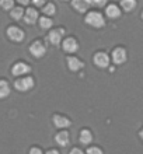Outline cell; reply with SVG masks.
<instances>
[{
	"mask_svg": "<svg viewBox=\"0 0 143 154\" xmlns=\"http://www.w3.org/2000/svg\"><path fill=\"white\" fill-rule=\"evenodd\" d=\"M86 23L90 24L91 27H94V28H101V27H104V24H105V20H104V17H102L100 13L91 11L87 14Z\"/></svg>",
	"mask_w": 143,
	"mask_h": 154,
	"instance_id": "1",
	"label": "cell"
},
{
	"mask_svg": "<svg viewBox=\"0 0 143 154\" xmlns=\"http://www.w3.org/2000/svg\"><path fill=\"white\" fill-rule=\"evenodd\" d=\"M14 85H16V88L18 91H28L30 88L34 87V79L33 77H24V79L17 80Z\"/></svg>",
	"mask_w": 143,
	"mask_h": 154,
	"instance_id": "2",
	"label": "cell"
},
{
	"mask_svg": "<svg viewBox=\"0 0 143 154\" xmlns=\"http://www.w3.org/2000/svg\"><path fill=\"white\" fill-rule=\"evenodd\" d=\"M30 52H31V55L35 57H42L46 52V48L42 42L37 41V42H34V44L30 46Z\"/></svg>",
	"mask_w": 143,
	"mask_h": 154,
	"instance_id": "3",
	"label": "cell"
},
{
	"mask_svg": "<svg viewBox=\"0 0 143 154\" xmlns=\"http://www.w3.org/2000/svg\"><path fill=\"white\" fill-rule=\"evenodd\" d=\"M94 65L101 67V69H105L107 66L110 65V56L104 52H98L94 55Z\"/></svg>",
	"mask_w": 143,
	"mask_h": 154,
	"instance_id": "4",
	"label": "cell"
},
{
	"mask_svg": "<svg viewBox=\"0 0 143 154\" xmlns=\"http://www.w3.org/2000/svg\"><path fill=\"white\" fill-rule=\"evenodd\" d=\"M31 72V67H30L27 63H23V62H18L16 65L13 66L11 69V73L14 76H23V74H27Z\"/></svg>",
	"mask_w": 143,
	"mask_h": 154,
	"instance_id": "5",
	"label": "cell"
},
{
	"mask_svg": "<svg viewBox=\"0 0 143 154\" xmlns=\"http://www.w3.org/2000/svg\"><path fill=\"white\" fill-rule=\"evenodd\" d=\"M7 35L11 41H16V42H20V41L24 39V32L23 29L17 28V27H10L7 29Z\"/></svg>",
	"mask_w": 143,
	"mask_h": 154,
	"instance_id": "6",
	"label": "cell"
},
{
	"mask_svg": "<svg viewBox=\"0 0 143 154\" xmlns=\"http://www.w3.org/2000/svg\"><path fill=\"white\" fill-rule=\"evenodd\" d=\"M112 60H114V63H117V65L123 63V62L126 60V51L123 48H117L114 52H112Z\"/></svg>",
	"mask_w": 143,
	"mask_h": 154,
	"instance_id": "7",
	"label": "cell"
},
{
	"mask_svg": "<svg viewBox=\"0 0 143 154\" xmlns=\"http://www.w3.org/2000/svg\"><path fill=\"white\" fill-rule=\"evenodd\" d=\"M79 49V44L77 41L73 39V38H66L65 42H63V51L69 53H73Z\"/></svg>",
	"mask_w": 143,
	"mask_h": 154,
	"instance_id": "8",
	"label": "cell"
},
{
	"mask_svg": "<svg viewBox=\"0 0 143 154\" xmlns=\"http://www.w3.org/2000/svg\"><path fill=\"white\" fill-rule=\"evenodd\" d=\"M67 66H69V69L72 72H77V70L83 69V62L79 60L77 57L74 56H69L67 57Z\"/></svg>",
	"mask_w": 143,
	"mask_h": 154,
	"instance_id": "9",
	"label": "cell"
},
{
	"mask_svg": "<svg viewBox=\"0 0 143 154\" xmlns=\"http://www.w3.org/2000/svg\"><path fill=\"white\" fill-rule=\"evenodd\" d=\"M62 34H63V29H53V31H51L48 35L49 42L53 45H59L62 39Z\"/></svg>",
	"mask_w": 143,
	"mask_h": 154,
	"instance_id": "10",
	"label": "cell"
},
{
	"mask_svg": "<svg viewBox=\"0 0 143 154\" xmlns=\"http://www.w3.org/2000/svg\"><path fill=\"white\" fill-rule=\"evenodd\" d=\"M37 20H38L37 10H34V8H28V10L24 13V21L27 23V24H34Z\"/></svg>",
	"mask_w": 143,
	"mask_h": 154,
	"instance_id": "11",
	"label": "cell"
},
{
	"mask_svg": "<svg viewBox=\"0 0 143 154\" xmlns=\"http://www.w3.org/2000/svg\"><path fill=\"white\" fill-rule=\"evenodd\" d=\"M72 6H73L77 11L84 13V11H87L90 3H89V0H73V2H72Z\"/></svg>",
	"mask_w": 143,
	"mask_h": 154,
	"instance_id": "12",
	"label": "cell"
},
{
	"mask_svg": "<svg viewBox=\"0 0 143 154\" xmlns=\"http://www.w3.org/2000/svg\"><path fill=\"white\" fill-rule=\"evenodd\" d=\"M53 123L58 126V128H69L70 126V121L65 116H61V115H55L53 116Z\"/></svg>",
	"mask_w": 143,
	"mask_h": 154,
	"instance_id": "13",
	"label": "cell"
},
{
	"mask_svg": "<svg viewBox=\"0 0 143 154\" xmlns=\"http://www.w3.org/2000/svg\"><path fill=\"white\" fill-rule=\"evenodd\" d=\"M56 143L59 146H67L69 144V133L67 132H59L55 137Z\"/></svg>",
	"mask_w": 143,
	"mask_h": 154,
	"instance_id": "14",
	"label": "cell"
},
{
	"mask_svg": "<svg viewBox=\"0 0 143 154\" xmlns=\"http://www.w3.org/2000/svg\"><path fill=\"white\" fill-rule=\"evenodd\" d=\"M105 13H107V16L110 17V18H118V17L121 16L119 8L117 7L115 4H110V6L105 8Z\"/></svg>",
	"mask_w": 143,
	"mask_h": 154,
	"instance_id": "15",
	"label": "cell"
},
{
	"mask_svg": "<svg viewBox=\"0 0 143 154\" xmlns=\"http://www.w3.org/2000/svg\"><path fill=\"white\" fill-rule=\"evenodd\" d=\"M80 142L83 143V144H90L91 142H93V134H91L90 130H82L80 132Z\"/></svg>",
	"mask_w": 143,
	"mask_h": 154,
	"instance_id": "16",
	"label": "cell"
},
{
	"mask_svg": "<svg viewBox=\"0 0 143 154\" xmlns=\"http://www.w3.org/2000/svg\"><path fill=\"white\" fill-rule=\"evenodd\" d=\"M10 94V85L7 81L0 80V98H6Z\"/></svg>",
	"mask_w": 143,
	"mask_h": 154,
	"instance_id": "17",
	"label": "cell"
},
{
	"mask_svg": "<svg viewBox=\"0 0 143 154\" xmlns=\"http://www.w3.org/2000/svg\"><path fill=\"white\" fill-rule=\"evenodd\" d=\"M121 6H122V8L125 11H132L136 7V0H122Z\"/></svg>",
	"mask_w": 143,
	"mask_h": 154,
	"instance_id": "18",
	"label": "cell"
},
{
	"mask_svg": "<svg viewBox=\"0 0 143 154\" xmlns=\"http://www.w3.org/2000/svg\"><path fill=\"white\" fill-rule=\"evenodd\" d=\"M10 16H11V18H14V20H20V18L24 17V10L21 7H13Z\"/></svg>",
	"mask_w": 143,
	"mask_h": 154,
	"instance_id": "19",
	"label": "cell"
},
{
	"mask_svg": "<svg viewBox=\"0 0 143 154\" xmlns=\"http://www.w3.org/2000/svg\"><path fill=\"white\" fill-rule=\"evenodd\" d=\"M52 20L51 18H48V17H42L41 20H39V25H41V28L42 29H48L52 27Z\"/></svg>",
	"mask_w": 143,
	"mask_h": 154,
	"instance_id": "20",
	"label": "cell"
},
{
	"mask_svg": "<svg viewBox=\"0 0 143 154\" xmlns=\"http://www.w3.org/2000/svg\"><path fill=\"white\" fill-rule=\"evenodd\" d=\"M14 6V0H0V7L4 10H11Z\"/></svg>",
	"mask_w": 143,
	"mask_h": 154,
	"instance_id": "21",
	"label": "cell"
},
{
	"mask_svg": "<svg viewBox=\"0 0 143 154\" xmlns=\"http://www.w3.org/2000/svg\"><path fill=\"white\" fill-rule=\"evenodd\" d=\"M55 11H56V8H55V6H53L52 3L46 4L45 7H44V13H45L46 16H53V14H55Z\"/></svg>",
	"mask_w": 143,
	"mask_h": 154,
	"instance_id": "22",
	"label": "cell"
},
{
	"mask_svg": "<svg viewBox=\"0 0 143 154\" xmlns=\"http://www.w3.org/2000/svg\"><path fill=\"white\" fill-rule=\"evenodd\" d=\"M105 2H107V0H89L90 6L93 4V6H98V7H102V6H105Z\"/></svg>",
	"mask_w": 143,
	"mask_h": 154,
	"instance_id": "23",
	"label": "cell"
},
{
	"mask_svg": "<svg viewBox=\"0 0 143 154\" xmlns=\"http://www.w3.org/2000/svg\"><path fill=\"white\" fill-rule=\"evenodd\" d=\"M87 154H102L101 149H98V147H90L89 150H87Z\"/></svg>",
	"mask_w": 143,
	"mask_h": 154,
	"instance_id": "24",
	"label": "cell"
},
{
	"mask_svg": "<svg viewBox=\"0 0 143 154\" xmlns=\"http://www.w3.org/2000/svg\"><path fill=\"white\" fill-rule=\"evenodd\" d=\"M46 0H33V3L35 4V6H38V7H42L44 4H45Z\"/></svg>",
	"mask_w": 143,
	"mask_h": 154,
	"instance_id": "25",
	"label": "cell"
},
{
	"mask_svg": "<svg viewBox=\"0 0 143 154\" xmlns=\"http://www.w3.org/2000/svg\"><path fill=\"white\" fill-rule=\"evenodd\" d=\"M30 154H42V151L38 149V147H34V149H31V151H30Z\"/></svg>",
	"mask_w": 143,
	"mask_h": 154,
	"instance_id": "26",
	"label": "cell"
},
{
	"mask_svg": "<svg viewBox=\"0 0 143 154\" xmlns=\"http://www.w3.org/2000/svg\"><path fill=\"white\" fill-rule=\"evenodd\" d=\"M70 154H84V153H83L80 149H73V150L70 151Z\"/></svg>",
	"mask_w": 143,
	"mask_h": 154,
	"instance_id": "27",
	"label": "cell"
},
{
	"mask_svg": "<svg viewBox=\"0 0 143 154\" xmlns=\"http://www.w3.org/2000/svg\"><path fill=\"white\" fill-rule=\"evenodd\" d=\"M20 4H28L30 3V0H17Z\"/></svg>",
	"mask_w": 143,
	"mask_h": 154,
	"instance_id": "28",
	"label": "cell"
},
{
	"mask_svg": "<svg viewBox=\"0 0 143 154\" xmlns=\"http://www.w3.org/2000/svg\"><path fill=\"white\" fill-rule=\"evenodd\" d=\"M46 154H59V151H58V150H49Z\"/></svg>",
	"mask_w": 143,
	"mask_h": 154,
	"instance_id": "29",
	"label": "cell"
},
{
	"mask_svg": "<svg viewBox=\"0 0 143 154\" xmlns=\"http://www.w3.org/2000/svg\"><path fill=\"white\" fill-rule=\"evenodd\" d=\"M140 137L143 139V130H142V132H140Z\"/></svg>",
	"mask_w": 143,
	"mask_h": 154,
	"instance_id": "30",
	"label": "cell"
}]
</instances>
